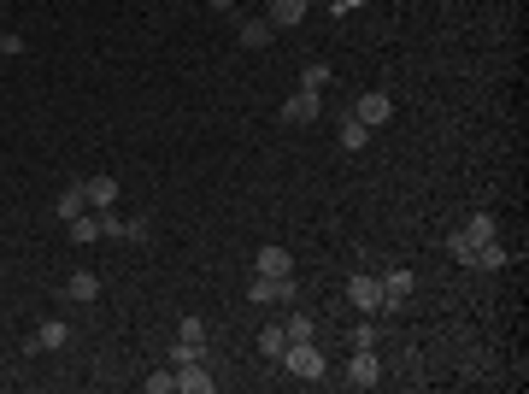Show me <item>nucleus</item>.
<instances>
[{
  "label": "nucleus",
  "mask_w": 529,
  "mask_h": 394,
  "mask_svg": "<svg viewBox=\"0 0 529 394\" xmlns=\"http://www.w3.org/2000/svg\"><path fill=\"white\" fill-rule=\"evenodd\" d=\"M0 282H6V271H0Z\"/></svg>",
  "instance_id": "2f4dec72"
},
{
  "label": "nucleus",
  "mask_w": 529,
  "mask_h": 394,
  "mask_svg": "<svg viewBox=\"0 0 529 394\" xmlns=\"http://www.w3.org/2000/svg\"><path fill=\"white\" fill-rule=\"evenodd\" d=\"M306 6H330V0H306Z\"/></svg>",
  "instance_id": "7c9ffc66"
},
{
  "label": "nucleus",
  "mask_w": 529,
  "mask_h": 394,
  "mask_svg": "<svg viewBox=\"0 0 529 394\" xmlns=\"http://www.w3.org/2000/svg\"><path fill=\"white\" fill-rule=\"evenodd\" d=\"M18 54H29V42L13 36V29H0V59H18Z\"/></svg>",
  "instance_id": "a878e982"
},
{
  "label": "nucleus",
  "mask_w": 529,
  "mask_h": 394,
  "mask_svg": "<svg viewBox=\"0 0 529 394\" xmlns=\"http://www.w3.org/2000/svg\"><path fill=\"white\" fill-rule=\"evenodd\" d=\"M147 236H154V224H147V218H124V241H136V247H141Z\"/></svg>",
  "instance_id": "bb28decb"
},
{
  "label": "nucleus",
  "mask_w": 529,
  "mask_h": 394,
  "mask_svg": "<svg viewBox=\"0 0 529 394\" xmlns=\"http://www.w3.org/2000/svg\"><path fill=\"white\" fill-rule=\"evenodd\" d=\"M282 371L300 377V382H318V377H330V359H323L318 341H289V348H282Z\"/></svg>",
  "instance_id": "f257e3e1"
},
{
  "label": "nucleus",
  "mask_w": 529,
  "mask_h": 394,
  "mask_svg": "<svg viewBox=\"0 0 529 394\" xmlns=\"http://www.w3.org/2000/svg\"><path fill=\"white\" fill-rule=\"evenodd\" d=\"M412 289H418V277H412V271H406V265H394V271H382V300H389V306H382V312H394V306H406V300H412Z\"/></svg>",
  "instance_id": "1a4fd4ad"
},
{
  "label": "nucleus",
  "mask_w": 529,
  "mask_h": 394,
  "mask_svg": "<svg viewBox=\"0 0 529 394\" xmlns=\"http://www.w3.org/2000/svg\"><path fill=\"white\" fill-rule=\"evenodd\" d=\"M54 212H59V224H71V218H77V212H88V200H83V183H71V189H59Z\"/></svg>",
  "instance_id": "6ab92c4d"
},
{
  "label": "nucleus",
  "mask_w": 529,
  "mask_h": 394,
  "mask_svg": "<svg viewBox=\"0 0 529 394\" xmlns=\"http://www.w3.org/2000/svg\"><path fill=\"white\" fill-rule=\"evenodd\" d=\"M147 394H177V371H154V377H141Z\"/></svg>",
  "instance_id": "5701e85b"
},
{
  "label": "nucleus",
  "mask_w": 529,
  "mask_h": 394,
  "mask_svg": "<svg viewBox=\"0 0 529 394\" xmlns=\"http://www.w3.org/2000/svg\"><path fill=\"white\" fill-rule=\"evenodd\" d=\"M212 13H236V0H206Z\"/></svg>",
  "instance_id": "c756f323"
},
{
  "label": "nucleus",
  "mask_w": 529,
  "mask_h": 394,
  "mask_svg": "<svg viewBox=\"0 0 529 394\" xmlns=\"http://www.w3.org/2000/svg\"><path fill=\"white\" fill-rule=\"evenodd\" d=\"M348 306L365 312V318H376V312L389 306V300H382V277H371V271H353V277H348Z\"/></svg>",
  "instance_id": "7ed1b4c3"
},
{
  "label": "nucleus",
  "mask_w": 529,
  "mask_h": 394,
  "mask_svg": "<svg viewBox=\"0 0 529 394\" xmlns=\"http://www.w3.org/2000/svg\"><path fill=\"white\" fill-rule=\"evenodd\" d=\"M236 42L259 54V47H271V42H277V29H271V18H241V24H236Z\"/></svg>",
  "instance_id": "4468645a"
},
{
  "label": "nucleus",
  "mask_w": 529,
  "mask_h": 394,
  "mask_svg": "<svg viewBox=\"0 0 529 394\" xmlns=\"http://www.w3.org/2000/svg\"><path fill=\"white\" fill-rule=\"evenodd\" d=\"M294 295H300L294 271L289 277H264V271H253V282H248V300H259V306H294Z\"/></svg>",
  "instance_id": "f03ea898"
},
{
  "label": "nucleus",
  "mask_w": 529,
  "mask_h": 394,
  "mask_svg": "<svg viewBox=\"0 0 529 394\" xmlns=\"http://www.w3.org/2000/svg\"><path fill=\"white\" fill-rule=\"evenodd\" d=\"M177 371V394H212L218 389V377H212L206 359H189V365H171Z\"/></svg>",
  "instance_id": "423d86ee"
},
{
  "label": "nucleus",
  "mask_w": 529,
  "mask_h": 394,
  "mask_svg": "<svg viewBox=\"0 0 529 394\" xmlns=\"http://www.w3.org/2000/svg\"><path fill=\"white\" fill-rule=\"evenodd\" d=\"M29 353H59V348H71V324L65 318H47V324H36V336L24 341Z\"/></svg>",
  "instance_id": "6e6552de"
},
{
  "label": "nucleus",
  "mask_w": 529,
  "mask_h": 394,
  "mask_svg": "<svg viewBox=\"0 0 529 394\" xmlns=\"http://www.w3.org/2000/svg\"><path fill=\"white\" fill-rule=\"evenodd\" d=\"M359 6H365V0H330V13H335V18H348V13H359Z\"/></svg>",
  "instance_id": "c85d7f7f"
},
{
  "label": "nucleus",
  "mask_w": 529,
  "mask_h": 394,
  "mask_svg": "<svg viewBox=\"0 0 529 394\" xmlns=\"http://www.w3.org/2000/svg\"><path fill=\"white\" fill-rule=\"evenodd\" d=\"M465 236H471L476 241V247H483V241H494V236H500V224H494V212H471V218H465Z\"/></svg>",
  "instance_id": "a211bd4d"
},
{
  "label": "nucleus",
  "mask_w": 529,
  "mask_h": 394,
  "mask_svg": "<svg viewBox=\"0 0 529 394\" xmlns=\"http://www.w3.org/2000/svg\"><path fill=\"white\" fill-rule=\"evenodd\" d=\"M264 18H271V29H300L306 0H264Z\"/></svg>",
  "instance_id": "ddd939ff"
},
{
  "label": "nucleus",
  "mask_w": 529,
  "mask_h": 394,
  "mask_svg": "<svg viewBox=\"0 0 529 394\" xmlns=\"http://www.w3.org/2000/svg\"><path fill=\"white\" fill-rule=\"evenodd\" d=\"M124 241V218H118V206H106V212H100V241Z\"/></svg>",
  "instance_id": "393cba45"
},
{
  "label": "nucleus",
  "mask_w": 529,
  "mask_h": 394,
  "mask_svg": "<svg viewBox=\"0 0 529 394\" xmlns=\"http://www.w3.org/2000/svg\"><path fill=\"white\" fill-rule=\"evenodd\" d=\"M253 271H264V277H289V271H294V254L282 247V241H264L259 254H253Z\"/></svg>",
  "instance_id": "9d476101"
},
{
  "label": "nucleus",
  "mask_w": 529,
  "mask_h": 394,
  "mask_svg": "<svg viewBox=\"0 0 529 394\" xmlns=\"http://www.w3.org/2000/svg\"><path fill=\"white\" fill-rule=\"evenodd\" d=\"M341 382H348V389H376V382H382V359H376V348H353Z\"/></svg>",
  "instance_id": "20e7f679"
},
{
  "label": "nucleus",
  "mask_w": 529,
  "mask_h": 394,
  "mask_svg": "<svg viewBox=\"0 0 529 394\" xmlns=\"http://www.w3.org/2000/svg\"><path fill=\"white\" fill-rule=\"evenodd\" d=\"M348 113H353V118H359V124H365V130H382V124H389V118H394V100H389V95H382V88H371V95H359V100H353Z\"/></svg>",
  "instance_id": "39448f33"
},
{
  "label": "nucleus",
  "mask_w": 529,
  "mask_h": 394,
  "mask_svg": "<svg viewBox=\"0 0 529 394\" xmlns=\"http://www.w3.org/2000/svg\"><path fill=\"white\" fill-rule=\"evenodd\" d=\"M189 359H206V341H177L171 348V365H189Z\"/></svg>",
  "instance_id": "b1692460"
},
{
  "label": "nucleus",
  "mask_w": 529,
  "mask_h": 394,
  "mask_svg": "<svg viewBox=\"0 0 529 394\" xmlns=\"http://www.w3.org/2000/svg\"><path fill=\"white\" fill-rule=\"evenodd\" d=\"M65 230H71V241H83V247H88V241H100V212H77Z\"/></svg>",
  "instance_id": "aec40b11"
},
{
  "label": "nucleus",
  "mask_w": 529,
  "mask_h": 394,
  "mask_svg": "<svg viewBox=\"0 0 529 394\" xmlns=\"http://www.w3.org/2000/svg\"><path fill=\"white\" fill-rule=\"evenodd\" d=\"M353 348H376V318H365V324H353Z\"/></svg>",
  "instance_id": "cd10ccee"
},
{
  "label": "nucleus",
  "mask_w": 529,
  "mask_h": 394,
  "mask_svg": "<svg viewBox=\"0 0 529 394\" xmlns=\"http://www.w3.org/2000/svg\"><path fill=\"white\" fill-rule=\"evenodd\" d=\"M118 195H124V189H118V177H88V183H83V200H88V212H106V206H118Z\"/></svg>",
  "instance_id": "f8f14e48"
},
{
  "label": "nucleus",
  "mask_w": 529,
  "mask_h": 394,
  "mask_svg": "<svg viewBox=\"0 0 529 394\" xmlns=\"http://www.w3.org/2000/svg\"><path fill=\"white\" fill-rule=\"evenodd\" d=\"M282 348H289L282 324H264V330H259V353H264V359H282Z\"/></svg>",
  "instance_id": "4be33fe9"
},
{
  "label": "nucleus",
  "mask_w": 529,
  "mask_h": 394,
  "mask_svg": "<svg viewBox=\"0 0 529 394\" xmlns=\"http://www.w3.org/2000/svg\"><path fill=\"white\" fill-rule=\"evenodd\" d=\"M300 88H306V95H323V88H330V65H323V59H312V65L300 71Z\"/></svg>",
  "instance_id": "412c9836"
},
{
  "label": "nucleus",
  "mask_w": 529,
  "mask_h": 394,
  "mask_svg": "<svg viewBox=\"0 0 529 394\" xmlns=\"http://www.w3.org/2000/svg\"><path fill=\"white\" fill-rule=\"evenodd\" d=\"M65 300L95 306V300H100V277H95V271H71V277H65Z\"/></svg>",
  "instance_id": "2eb2a0df"
},
{
  "label": "nucleus",
  "mask_w": 529,
  "mask_h": 394,
  "mask_svg": "<svg viewBox=\"0 0 529 394\" xmlns=\"http://www.w3.org/2000/svg\"><path fill=\"white\" fill-rule=\"evenodd\" d=\"M318 113H323V100L306 95V88H294V95L282 100V124H294V130H300V124H318Z\"/></svg>",
  "instance_id": "0eeeda50"
},
{
  "label": "nucleus",
  "mask_w": 529,
  "mask_h": 394,
  "mask_svg": "<svg viewBox=\"0 0 529 394\" xmlns=\"http://www.w3.org/2000/svg\"><path fill=\"white\" fill-rule=\"evenodd\" d=\"M282 336L289 341H318V318H312V312H289V318H282Z\"/></svg>",
  "instance_id": "f3484780"
},
{
  "label": "nucleus",
  "mask_w": 529,
  "mask_h": 394,
  "mask_svg": "<svg viewBox=\"0 0 529 394\" xmlns=\"http://www.w3.org/2000/svg\"><path fill=\"white\" fill-rule=\"evenodd\" d=\"M506 259H512V254H506V247H500V236H494V241H483V247H476L471 271H488V277H494V271H506Z\"/></svg>",
  "instance_id": "dca6fc26"
},
{
  "label": "nucleus",
  "mask_w": 529,
  "mask_h": 394,
  "mask_svg": "<svg viewBox=\"0 0 529 394\" xmlns=\"http://www.w3.org/2000/svg\"><path fill=\"white\" fill-rule=\"evenodd\" d=\"M335 141H341V154H365V147H371V141H376V130H365L359 124V118H341V124H335Z\"/></svg>",
  "instance_id": "9b49d317"
}]
</instances>
